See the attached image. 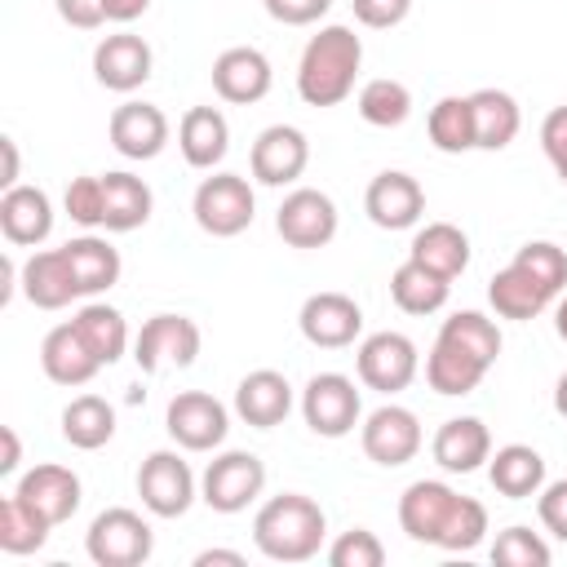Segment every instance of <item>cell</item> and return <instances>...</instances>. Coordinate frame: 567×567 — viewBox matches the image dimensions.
<instances>
[{
  "mask_svg": "<svg viewBox=\"0 0 567 567\" xmlns=\"http://www.w3.org/2000/svg\"><path fill=\"white\" fill-rule=\"evenodd\" d=\"M190 213H195V226L213 239H235L252 226L257 217V195L248 186V177L239 173H213L195 186V199H190Z\"/></svg>",
  "mask_w": 567,
  "mask_h": 567,
  "instance_id": "3",
  "label": "cell"
},
{
  "mask_svg": "<svg viewBox=\"0 0 567 567\" xmlns=\"http://www.w3.org/2000/svg\"><path fill=\"white\" fill-rule=\"evenodd\" d=\"M483 536H487V505L474 501V496H461V509H456V518H452V527H447V536H443L439 549H447V554H470Z\"/></svg>",
  "mask_w": 567,
  "mask_h": 567,
  "instance_id": "45",
  "label": "cell"
},
{
  "mask_svg": "<svg viewBox=\"0 0 567 567\" xmlns=\"http://www.w3.org/2000/svg\"><path fill=\"white\" fill-rule=\"evenodd\" d=\"M62 252H66V261H71V275H75L80 297H97V292H106V288L120 284L124 261H120V248H111L106 239L80 235V239H66Z\"/></svg>",
  "mask_w": 567,
  "mask_h": 567,
  "instance_id": "31",
  "label": "cell"
},
{
  "mask_svg": "<svg viewBox=\"0 0 567 567\" xmlns=\"http://www.w3.org/2000/svg\"><path fill=\"white\" fill-rule=\"evenodd\" d=\"M430 452H434L439 470H447V474H474L492 456V434H487V425L478 416H452V421L439 425Z\"/></svg>",
  "mask_w": 567,
  "mask_h": 567,
  "instance_id": "26",
  "label": "cell"
},
{
  "mask_svg": "<svg viewBox=\"0 0 567 567\" xmlns=\"http://www.w3.org/2000/svg\"><path fill=\"white\" fill-rule=\"evenodd\" d=\"M213 563H230V567H244V554H235V549H204V554L195 558V567H213Z\"/></svg>",
  "mask_w": 567,
  "mask_h": 567,
  "instance_id": "54",
  "label": "cell"
},
{
  "mask_svg": "<svg viewBox=\"0 0 567 567\" xmlns=\"http://www.w3.org/2000/svg\"><path fill=\"white\" fill-rule=\"evenodd\" d=\"M0 439H4V456H0V474H13L18 470V461H22V447H18V434L4 425L0 430Z\"/></svg>",
  "mask_w": 567,
  "mask_h": 567,
  "instance_id": "52",
  "label": "cell"
},
{
  "mask_svg": "<svg viewBox=\"0 0 567 567\" xmlns=\"http://www.w3.org/2000/svg\"><path fill=\"white\" fill-rule=\"evenodd\" d=\"M439 337L465 346V350L478 354L487 368L501 359V328H496L487 315H478V310H456V315H447L443 328H439Z\"/></svg>",
  "mask_w": 567,
  "mask_h": 567,
  "instance_id": "40",
  "label": "cell"
},
{
  "mask_svg": "<svg viewBox=\"0 0 567 567\" xmlns=\"http://www.w3.org/2000/svg\"><path fill=\"white\" fill-rule=\"evenodd\" d=\"M354 106H359L363 124H372V128H399V124L412 115V89H408L403 80L377 75V80H368V84L359 89Z\"/></svg>",
  "mask_w": 567,
  "mask_h": 567,
  "instance_id": "38",
  "label": "cell"
},
{
  "mask_svg": "<svg viewBox=\"0 0 567 567\" xmlns=\"http://www.w3.org/2000/svg\"><path fill=\"white\" fill-rule=\"evenodd\" d=\"M0 230L13 248H35L53 235V204L40 186H9L0 195Z\"/></svg>",
  "mask_w": 567,
  "mask_h": 567,
  "instance_id": "22",
  "label": "cell"
},
{
  "mask_svg": "<svg viewBox=\"0 0 567 567\" xmlns=\"http://www.w3.org/2000/svg\"><path fill=\"white\" fill-rule=\"evenodd\" d=\"M540 151H545V159L554 164L558 182L567 186V102L554 106V111L540 120Z\"/></svg>",
  "mask_w": 567,
  "mask_h": 567,
  "instance_id": "46",
  "label": "cell"
},
{
  "mask_svg": "<svg viewBox=\"0 0 567 567\" xmlns=\"http://www.w3.org/2000/svg\"><path fill=\"white\" fill-rule=\"evenodd\" d=\"M363 213H368L372 226H381V230H408V226H416L421 213H425V190H421V182H416L412 173L385 168V173H377V177L368 182V190H363Z\"/></svg>",
  "mask_w": 567,
  "mask_h": 567,
  "instance_id": "17",
  "label": "cell"
},
{
  "mask_svg": "<svg viewBox=\"0 0 567 567\" xmlns=\"http://www.w3.org/2000/svg\"><path fill=\"white\" fill-rule=\"evenodd\" d=\"M483 377H487V363L478 354H470L465 346H456L447 337H434V346L425 354V381L434 394H447V399L470 394V390H478Z\"/></svg>",
  "mask_w": 567,
  "mask_h": 567,
  "instance_id": "27",
  "label": "cell"
},
{
  "mask_svg": "<svg viewBox=\"0 0 567 567\" xmlns=\"http://www.w3.org/2000/svg\"><path fill=\"white\" fill-rule=\"evenodd\" d=\"M536 509H540V523H545V532H554L558 540H567V478H558V483H545V487H540V501H536Z\"/></svg>",
  "mask_w": 567,
  "mask_h": 567,
  "instance_id": "49",
  "label": "cell"
},
{
  "mask_svg": "<svg viewBox=\"0 0 567 567\" xmlns=\"http://www.w3.org/2000/svg\"><path fill=\"white\" fill-rule=\"evenodd\" d=\"M301 416L319 439H346L363 416V399L346 372H315L301 390Z\"/></svg>",
  "mask_w": 567,
  "mask_h": 567,
  "instance_id": "8",
  "label": "cell"
},
{
  "mask_svg": "<svg viewBox=\"0 0 567 567\" xmlns=\"http://www.w3.org/2000/svg\"><path fill=\"white\" fill-rule=\"evenodd\" d=\"M306 164H310V142L292 124L261 128L257 142H252V155H248V168L261 186H288L306 173Z\"/></svg>",
  "mask_w": 567,
  "mask_h": 567,
  "instance_id": "18",
  "label": "cell"
},
{
  "mask_svg": "<svg viewBox=\"0 0 567 567\" xmlns=\"http://www.w3.org/2000/svg\"><path fill=\"white\" fill-rule=\"evenodd\" d=\"M13 496L58 527V523H66V518L80 509L84 487H80V474H75V470H66V465H58V461H44V465H35V470H27V474L18 478Z\"/></svg>",
  "mask_w": 567,
  "mask_h": 567,
  "instance_id": "19",
  "label": "cell"
},
{
  "mask_svg": "<svg viewBox=\"0 0 567 567\" xmlns=\"http://www.w3.org/2000/svg\"><path fill=\"white\" fill-rule=\"evenodd\" d=\"M354 368H359V381L377 394H399L416 381V368H421V354H416V341L403 337V332H372L359 341L354 350Z\"/></svg>",
  "mask_w": 567,
  "mask_h": 567,
  "instance_id": "7",
  "label": "cell"
},
{
  "mask_svg": "<svg viewBox=\"0 0 567 567\" xmlns=\"http://www.w3.org/2000/svg\"><path fill=\"white\" fill-rule=\"evenodd\" d=\"M71 323H75V332L89 341V350L97 354L102 368H111V363L124 359V350H128V323H124V315H120L115 306H106V301H84Z\"/></svg>",
  "mask_w": 567,
  "mask_h": 567,
  "instance_id": "35",
  "label": "cell"
},
{
  "mask_svg": "<svg viewBox=\"0 0 567 567\" xmlns=\"http://www.w3.org/2000/svg\"><path fill=\"white\" fill-rule=\"evenodd\" d=\"M40 368H44V377L53 385H71L75 390V385H89L102 363L89 350V341L75 332V323H58L40 341Z\"/></svg>",
  "mask_w": 567,
  "mask_h": 567,
  "instance_id": "24",
  "label": "cell"
},
{
  "mask_svg": "<svg viewBox=\"0 0 567 567\" xmlns=\"http://www.w3.org/2000/svg\"><path fill=\"white\" fill-rule=\"evenodd\" d=\"M62 208L75 226L93 230L106 221V190H102V177H71L66 195H62Z\"/></svg>",
  "mask_w": 567,
  "mask_h": 567,
  "instance_id": "43",
  "label": "cell"
},
{
  "mask_svg": "<svg viewBox=\"0 0 567 567\" xmlns=\"http://www.w3.org/2000/svg\"><path fill=\"white\" fill-rule=\"evenodd\" d=\"M359 443H363L368 461H377L385 470H399V465H408L421 452V421L403 403H381L377 412L363 416Z\"/></svg>",
  "mask_w": 567,
  "mask_h": 567,
  "instance_id": "10",
  "label": "cell"
},
{
  "mask_svg": "<svg viewBox=\"0 0 567 567\" xmlns=\"http://www.w3.org/2000/svg\"><path fill=\"white\" fill-rule=\"evenodd\" d=\"M177 151L190 168L213 173L230 151V124L217 106H190L177 124Z\"/></svg>",
  "mask_w": 567,
  "mask_h": 567,
  "instance_id": "25",
  "label": "cell"
},
{
  "mask_svg": "<svg viewBox=\"0 0 567 567\" xmlns=\"http://www.w3.org/2000/svg\"><path fill=\"white\" fill-rule=\"evenodd\" d=\"M328 563L332 567H381L385 563V545L368 527H350L328 545Z\"/></svg>",
  "mask_w": 567,
  "mask_h": 567,
  "instance_id": "44",
  "label": "cell"
},
{
  "mask_svg": "<svg viewBox=\"0 0 567 567\" xmlns=\"http://www.w3.org/2000/svg\"><path fill=\"white\" fill-rule=\"evenodd\" d=\"M275 84V71H270V58L252 44H235V49H221L213 58V89L221 102L230 106H252L270 93Z\"/></svg>",
  "mask_w": 567,
  "mask_h": 567,
  "instance_id": "16",
  "label": "cell"
},
{
  "mask_svg": "<svg viewBox=\"0 0 567 567\" xmlns=\"http://www.w3.org/2000/svg\"><path fill=\"white\" fill-rule=\"evenodd\" d=\"M514 261H518L523 270H532L554 297L567 288V252H563L558 244H549V239H532V244H523V248L514 252Z\"/></svg>",
  "mask_w": 567,
  "mask_h": 567,
  "instance_id": "42",
  "label": "cell"
},
{
  "mask_svg": "<svg viewBox=\"0 0 567 567\" xmlns=\"http://www.w3.org/2000/svg\"><path fill=\"white\" fill-rule=\"evenodd\" d=\"M58 18L66 27H80V31H97L106 22V9L102 0H58Z\"/></svg>",
  "mask_w": 567,
  "mask_h": 567,
  "instance_id": "50",
  "label": "cell"
},
{
  "mask_svg": "<svg viewBox=\"0 0 567 567\" xmlns=\"http://www.w3.org/2000/svg\"><path fill=\"white\" fill-rule=\"evenodd\" d=\"M266 487V465L257 452H221L208 461L199 478V501L217 514H244Z\"/></svg>",
  "mask_w": 567,
  "mask_h": 567,
  "instance_id": "5",
  "label": "cell"
},
{
  "mask_svg": "<svg viewBox=\"0 0 567 567\" xmlns=\"http://www.w3.org/2000/svg\"><path fill=\"white\" fill-rule=\"evenodd\" d=\"M554 412L558 416H567V372L558 377V385H554Z\"/></svg>",
  "mask_w": 567,
  "mask_h": 567,
  "instance_id": "55",
  "label": "cell"
},
{
  "mask_svg": "<svg viewBox=\"0 0 567 567\" xmlns=\"http://www.w3.org/2000/svg\"><path fill=\"white\" fill-rule=\"evenodd\" d=\"M297 328L310 346L319 350H346L354 346V337L363 332V310L354 297L346 292H310L301 301V315H297Z\"/></svg>",
  "mask_w": 567,
  "mask_h": 567,
  "instance_id": "14",
  "label": "cell"
},
{
  "mask_svg": "<svg viewBox=\"0 0 567 567\" xmlns=\"http://www.w3.org/2000/svg\"><path fill=\"white\" fill-rule=\"evenodd\" d=\"M0 151H4V177H0V186L9 190V186H18V142H13V137H4V142H0Z\"/></svg>",
  "mask_w": 567,
  "mask_h": 567,
  "instance_id": "53",
  "label": "cell"
},
{
  "mask_svg": "<svg viewBox=\"0 0 567 567\" xmlns=\"http://www.w3.org/2000/svg\"><path fill=\"white\" fill-rule=\"evenodd\" d=\"M275 230L292 248H323V244H332V235H337V204H332V195H323L315 186L288 190L279 213H275Z\"/></svg>",
  "mask_w": 567,
  "mask_h": 567,
  "instance_id": "13",
  "label": "cell"
},
{
  "mask_svg": "<svg viewBox=\"0 0 567 567\" xmlns=\"http://www.w3.org/2000/svg\"><path fill=\"white\" fill-rule=\"evenodd\" d=\"M470 106H474V151H505L518 137L523 111L505 89H474Z\"/></svg>",
  "mask_w": 567,
  "mask_h": 567,
  "instance_id": "29",
  "label": "cell"
},
{
  "mask_svg": "<svg viewBox=\"0 0 567 567\" xmlns=\"http://www.w3.org/2000/svg\"><path fill=\"white\" fill-rule=\"evenodd\" d=\"M292 412V385L275 368H257L235 385V416L252 430H275Z\"/></svg>",
  "mask_w": 567,
  "mask_h": 567,
  "instance_id": "21",
  "label": "cell"
},
{
  "mask_svg": "<svg viewBox=\"0 0 567 567\" xmlns=\"http://www.w3.org/2000/svg\"><path fill=\"white\" fill-rule=\"evenodd\" d=\"M412 261H421L425 270L443 275V279H456L465 266H470V235L452 221H425L416 235H412V248H408Z\"/></svg>",
  "mask_w": 567,
  "mask_h": 567,
  "instance_id": "30",
  "label": "cell"
},
{
  "mask_svg": "<svg viewBox=\"0 0 567 567\" xmlns=\"http://www.w3.org/2000/svg\"><path fill=\"white\" fill-rule=\"evenodd\" d=\"M62 439L80 452H97L115 439V408L102 394H80L62 408Z\"/></svg>",
  "mask_w": 567,
  "mask_h": 567,
  "instance_id": "36",
  "label": "cell"
},
{
  "mask_svg": "<svg viewBox=\"0 0 567 567\" xmlns=\"http://www.w3.org/2000/svg\"><path fill=\"white\" fill-rule=\"evenodd\" d=\"M261 4L284 27H310V22H319L332 9V0H261Z\"/></svg>",
  "mask_w": 567,
  "mask_h": 567,
  "instance_id": "48",
  "label": "cell"
},
{
  "mask_svg": "<svg viewBox=\"0 0 567 567\" xmlns=\"http://www.w3.org/2000/svg\"><path fill=\"white\" fill-rule=\"evenodd\" d=\"M487 301H492V310H496L501 319H536V315L554 301V292H549L532 270H523L518 261H509L505 270L492 275Z\"/></svg>",
  "mask_w": 567,
  "mask_h": 567,
  "instance_id": "32",
  "label": "cell"
},
{
  "mask_svg": "<svg viewBox=\"0 0 567 567\" xmlns=\"http://www.w3.org/2000/svg\"><path fill=\"white\" fill-rule=\"evenodd\" d=\"M106 137L124 159H155L168 146V115L151 102H124L111 111Z\"/></svg>",
  "mask_w": 567,
  "mask_h": 567,
  "instance_id": "20",
  "label": "cell"
},
{
  "mask_svg": "<svg viewBox=\"0 0 567 567\" xmlns=\"http://www.w3.org/2000/svg\"><path fill=\"white\" fill-rule=\"evenodd\" d=\"M102 9H106V22H133L151 9V0H102Z\"/></svg>",
  "mask_w": 567,
  "mask_h": 567,
  "instance_id": "51",
  "label": "cell"
},
{
  "mask_svg": "<svg viewBox=\"0 0 567 567\" xmlns=\"http://www.w3.org/2000/svg\"><path fill=\"white\" fill-rule=\"evenodd\" d=\"M554 328H558V337L567 341V297L558 301V310H554Z\"/></svg>",
  "mask_w": 567,
  "mask_h": 567,
  "instance_id": "56",
  "label": "cell"
},
{
  "mask_svg": "<svg viewBox=\"0 0 567 567\" xmlns=\"http://www.w3.org/2000/svg\"><path fill=\"white\" fill-rule=\"evenodd\" d=\"M447 292H452V279L425 270L412 257L403 266H394V275H390V297L403 315H434V310L447 306Z\"/></svg>",
  "mask_w": 567,
  "mask_h": 567,
  "instance_id": "34",
  "label": "cell"
},
{
  "mask_svg": "<svg viewBox=\"0 0 567 567\" xmlns=\"http://www.w3.org/2000/svg\"><path fill=\"white\" fill-rule=\"evenodd\" d=\"M22 297L35 306V310H62L80 297L75 288V275H71V261L62 248H40L22 261V279H18Z\"/></svg>",
  "mask_w": 567,
  "mask_h": 567,
  "instance_id": "23",
  "label": "cell"
},
{
  "mask_svg": "<svg viewBox=\"0 0 567 567\" xmlns=\"http://www.w3.org/2000/svg\"><path fill=\"white\" fill-rule=\"evenodd\" d=\"M492 563L496 567H549V545L532 527H505L492 540Z\"/></svg>",
  "mask_w": 567,
  "mask_h": 567,
  "instance_id": "41",
  "label": "cell"
},
{
  "mask_svg": "<svg viewBox=\"0 0 567 567\" xmlns=\"http://www.w3.org/2000/svg\"><path fill=\"white\" fill-rule=\"evenodd\" d=\"M102 190H106V230H115V235H124V230H137V226H146L151 221V208H155V195H151V186L142 182V177H133V173H106L102 177Z\"/></svg>",
  "mask_w": 567,
  "mask_h": 567,
  "instance_id": "33",
  "label": "cell"
},
{
  "mask_svg": "<svg viewBox=\"0 0 567 567\" xmlns=\"http://www.w3.org/2000/svg\"><path fill=\"white\" fill-rule=\"evenodd\" d=\"M350 9H354V18H359L363 27L390 31V27H399V22L412 13V0H350Z\"/></svg>",
  "mask_w": 567,
  "mask_h": 567,
  "instance_id": "47",
  "label": "cell"
},
{
  "mask_svg": "<svg viewBox=\"0 0 567 567\" xmlns=\"http://www.w3.org/2000/svg\"><path fill=\"white\" fill-rule=\"evenodd\" d=\"M137 496L155 518H182L195 505V474L177 452L159 447L137 470Z\"/></svg>",
  "mask_w": 567,
  "mask_h": 567,
  "instance_id": "11",
  "label": "cell"
},
{
  "mask_svg": "<svg viewBox=\"0 0 567 567\" xmlns=\"http://www.w3.org/2000/svg\"><path fill=\"white\" fill-rule=\"evenodd\" d=\"M164 430L177 447L186 452H213L226 443V430H230V412L221 399L204 394V390H182L168 399V412H164Z\"/></svg>",
  "mask_w": 567,
  "mask_h": 567,
  "instance_id": "9",
  "label": "cell"
},
{
  "mask_svg": "<svg viewBox=\"0 0 567 567\" xmlns=\"http://www.w3.org/2000/svg\"><path fill=\"white\" fill-rule=\"evenodd\" d=\"M487 478L501 496L509 501H527V496H540L545 487V456L527 443H505L487 456Z\"/></svg>",
  "mask_w": 567,
  "mask_h": 567,
  "instance_id": "28",
  "label": "cell"
},
{
  "mask_svg": "<svg viewBox=\"0 0 567 567\" xmlns=\"http://www.w3.org/2000/svg\"><path fill=\"white\" fill-rule=\"evenodd\" d=\"M425 133L434 142V151L443 155H461V151H474V106H470V93H447L430 106L425 115Z\"/></svg>",
  "mask_w": 567,
  "mask_h": 567,
  "instance_id": "37",
  "label": "cell"
},
{
  "mask_svg": "<svg viewBox=\"0 0 567 567\" xmlns=\"http://www.w3.org/2000/svg\"><path fill=\"white\" fill-rule=\"evenodd\" d=\"M49 532H53V523L40 518L18 496H4L0 501V549L4 554H35L49 540Z\"/></svg>",
  "mask_w": 567,
  "mask_h": 567,
  "instance_id": "39",
  "label": "cell"
},
{
  "mask_svg": "<svg viewBox=\"0 0 567 567\" xmlns=\"http://www.w3.org/2000/svg\"><path fill=\"white\" fill-rule=\"evenodd\" d=\"M151 66H155V53L142 35L133 31H115V35H102L97 49H93V80L111 93H133L151 80Z\"/></svg>",
  "mask_w": 567,
  "mask_h": 567,
  "instance_id": "15",
  "label": "cell"
},
{
  "mask_svg": "<svg viewBox=\"0 0 567 567\" xmlns=\"http://www.w3.org/2000/svg\"><path fill=\"white\" fill-rule=\"evenodd\" d=\"M323 536L328 518L306 492H279L252 518V545L270 563H310L323 549Z\"/></svg>",
  "mask_w": 567,
  "mask_h": 567,
  "instance_id": "2",
  "label": "cell"
},
{
  "mask_svg": "<svg viewBox=\"0 0 567 567\" xmlns=\"http://www.w3.org/2000/svg\"><path fill=\"white\" fill-rule=\"evenodd\" d=\"M363 66V40L332 22V27H319L306 49H301V62H297V93L306 106H337L354 93V75Z\"/></svg>",
  "mask_w": 567,
  "mask_h": 567,
  "instance_id": "1",
  "label": "cell"
},
{
  "mask_svg": "<svg viewBox=\"0 0 567 567\" xmlns=\"http://www.w3.org/2000/svg\"><path fill=\"white\" fill-rule=\"evenodd\" d=\"M84 549L97 567H137L151 558L155 549V532L151 523L137 514V509H124V505H111L102 509L89 532H84Z\"/></svg>",
  "mask_w": 567,
  "mask_h": 567,
  "instance_id": "4",
  "label": "cell"
},
{
  "mask_svg": "<svg viewBox=\"0 0 567 567\" xmlns=\"http://www.w3.org/2000/svg\"><path fill=\"white\" fill-rule=\"evenodd\" d=\"M461 509V492H452L439 478H416L408 483V492L399 496V527L408 532V540L416 545H443L452 518Z\"/></svg>",
  "mask_w": 567,
  "mask_h": 567,
  "instance_id": "12",
  "label": "cell"
},
{
  "mask_svg": "<svg viewBox=\"0 0 567 567\" xmlns=\"http://www.w3.org/2000/svg\"><path fill=\"white\" fill-rule=\"evenodd\" d=\"M199 323L186 319V315H155L142 323V332L133 337V363L155 377L164 368H190L199 359Z\"/></svg>",
  "mask_w": 567,
  "mask_h": 567,
  "instance_id": "6",
  "label": "cell"
}]
</instances>
